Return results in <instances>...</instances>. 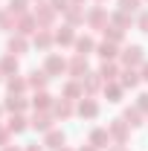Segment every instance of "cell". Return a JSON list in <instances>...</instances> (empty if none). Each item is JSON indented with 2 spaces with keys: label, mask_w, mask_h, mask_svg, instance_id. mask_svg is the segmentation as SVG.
<instances>
[{
  "label": "cell",
  "mask_w": 148,
  "mask_h": 151,
  "mask_svg": "<svg viewBox=\"0 0 148 151\" xmlns=\"http://www.w3.org/2000/svg\"><path fill=\"white\" fill-rule=\"evenodd\" d=\"M128 128H131V125L125 122V119H113V125L108 128V131H111V137L119 142V145H122V142L128 139Z\"/></svg>",
  "instance_id": "7a4b0ae2"
},
{
  "label": "cell",
  "mask_w": 148,
  "mask_h": 151,
  "mask_svg": "<svg viewBox=\"0 0 148 151\" xmlns=\"http://www.w3.org/2000/svg\"><path fill=\"white\" fill-rule=\"evenodd\" d=\"M113 23H116L119 29H125V26H131V18H128V12H116V15H113Z\"/></svg>",
  "instance_id": "1f68e13d"
},
{
  "label": "cell",
  "mask_w": 148,
  "mask_h": 151,
  "mask_svg": "<svg viewBox=\"0 0 148 151\" xmlns=\"http://www.w3.org/2000/svg\"><path fill=\"white\" fill-rule=\"evenodd\" d=\"M55 41H58V44H75L73 29H70V26H61V29L55 32Z\"/></svg>",
  "instance_id": "ffe728a7"
},
{
  "label": "cell",
  "mask_w": 148,
  "mask_h": 151,
  "mask_svg": "<svg viewBox=\"0 0 148 151\" xmlns=\"http://www.w3.org/2000/svg\"><path fill=\"white\" fill-rule=\"evenodd\" d=\"M61 151H70V148H61Z\"/></svg>",
  "instance_id": "bcb514c9"
},
{
  "label": "cell",
  "mask_w": 148,
  "mask_h": 151,
  "mask_svg": "<svg viewBox=\"0 0 148 151\" xmlns=\"http://www.w3.org/2000/svg\"><path fill=\"white\" fill-rule=\"evenodd\" d=\"M23 90H26V78L12 76V78H9V93H23Z\"/></svg>",
  "instance_id": "d4e9b609"
},
{
  "label": "cell",
  "mask_w": 148,
  "mask_h": 151,
  "mask_svg": "<svg viewBox=\"0 0 148 151\" xmlns=\"http://www.w3.org/2000/svg\"><path fill=\"white\" fill-rule=\"evenodd\" d=\"M75 50H78V55H87V52H90L93 50V38H75Z\"/></svg>",
  "instance_id": "cb8c5ba5"
},
{
  "label": "cell",
  "mask_w": 148,
  "mask_h": 151,
  "mask_svg": "<svg viewBox=\"0 0 148 151\" xmlns=\"http://www.w3.org/2000/svg\"><path fill=\"white\" fill-rule=\"evenodd\" d=\"M139 78H142V81H148V64H142V73H139Z\"/></svg>",
  "instance_id": "ab89813d"
},
{
  "label": "cell",
  "mask_w": 148,
  "mask_h": 151,
  "mask_svg": "<svg viewBox=\"0 0 148 151\" xmlns=\"http://www.w3.org/2000/svg\"><path fill=\"white\" fill-rule=\"evenodd\" d=\"M99 81H102V76H99V73H87L84 78H81L84 93H96V90H99Z\"/></svg>",
  "instance_id": "7c38bea8"
},
{
  "label": "cell",
  "mask_w": 148,
  "mask_h": 151,
  "mask_svg": "<svg viewBox=\"0 0 148 151\" xmlns=\"http://www.w3.org/2000/svg\"><path fill=\"white\" fill-rule=\"evenodd\" d=\"M35 26H38V20H35V15H20V20H18V29L20 35H29V32H35Z\"/></svg>",
  "instance_id": "8992f818"
},
{
  "label": "cell",
  "mask_w": 148,
  "mask_h": 151,
  "mask_svg": "<svg viewBox=\"0 0 148 151\" xmlns=\"http://www.w3.org/2000/svg\"><path fill=\"white\" fill-rule=\"evenodd\" d=\"M99 76H102V81H113V78H116V64H113V61H105V64L99 67Z\"/></svg>",
  "instance_id": "9a60e30c"
},
{
  "label": "cell",
  "mask_w": 148,
  "mask_h": 151,
  "mask_svg": "<svg viewBox=\"0 0 148 151\" xmlns=\"http://www.w3.org/2000/svg\"><path fill=\"white\" fill-rule=\"evenodd\" d=\"M78 113L87 116V119H96V116H99V105H96L93 99H84V96H81V102H78Z\"/></svg>",
  "instance_id": "5b68a950"
},
{
  "label": "cell",
  "mask_w": 148,
  "mask_h": 151,
  "mask_svg": "<svg viewBox=\"0 0 148 151\" xmlns=\"http://www.w3.org/2000/svg\"><path fill=\"white\" fill-rule=\"evenodd\" d=\"M23 151H44V148H41V145H26Z\"/></svg>",
  "instance_id": "60d3db41"
},
{
  "label": "cell",
  "mask_w": 148,
  "mask_h": 151,
  "mask_svg": "<svg viewBox=\"0 0 148 151\" xmlns=\"http://www.w3.org/2000/svg\"><path fill=\"white\" fill-rule=\"evenodd\" d=\"M47 78H50V76H47V70H41V73H38V70H32V73H29V78H26V84H29V87H35V90H44V87H47Z\"/></svg>",
  "instance_id": "52a82bcc"
},
{
  "label": "cell",
  "mask_w": 148,
  "mask_h": 151,
  "mask_svg": "<svg viewBox=\"0 0 148 151\" xmlns=\"http://www.w3.org/2000/svg\"><path fill=\"white\" fill-rule=\"evenodd\" d=\"M70 73H73L75 78H84V76H87V58H84V55H75L73 61H70Z\"/></svg>",
  "instance_id": "9c48e42d"
},
{
  "label": "cell",
  "mask_w": 148,
  "mask_h": 151,
  "mask_svg": "<svg viewBox=\"0 0 148 151\" xmlns=\"http://www.w3.org/2000/svg\"><path fill=\"white\" fill-rule=\"evenodd\" d=\"M44 70H47V76H58L67 70V61L61 55H55V52H50V58H47V64H44Z\"/></svg>",
  "instance_id": "6da1fadb"
},
{
  "label": "cell",
  "mask_w": 148,
  "mask_h": 151,
  "mask_svg": "<svg viewBox=\"0 0 148 151\" xmlns=\"http://www.w3.org/2000/svg\"><path fill=\"white\" fill-rule=\"evenodd\" d=\"M81 151H96V148H93V145H84V148H81Z\"/></svg>",
  "instance_id": "b9f144b4"
},
{
  "label": "cell",
  "mask_w": 148,
  "mask_h": 151,
  "mask_svg": "<svg viewBox=\"0 0 148 151\" xmlns=\"http://www.w3.org/2000/svg\"><path fill=\"white\" fill-rule=\"evenodd\" d=\"M137 84H139V73L128 67V70L122 73V87H137Z\"/></svg>",
  "instance_id": "44dd1931"
},
{
  "label": "cell",
  "mask_w": 148,
  "mask_h": 151,
  "mask_svg": "<svg viewBox=\"0 0 148 151\" xmlns=\"http://www.w3.org/2000/svg\"><path fill=\"white\" fill-rule=\"evenodd\" d=\"M137 108H139L142 113H148V93H142V96H139V102H137Z\"/></svg>",
  "instance_id": "8d00e7d4"
},
{
  "label": "cell",
  "mask_w": 148,
  "mask_h": 151,
  "mask_svg": "<svg viewBox=\"0 0 148 151\" xmlns=\"http://www.w3.org/2000/svg\"><path fill=\"white\" fill-rule=\"evenodd\" d=\"M6 128H9L12 134H20L23 128H26V119H23V113H15V116L9 119V125H6Z\"/></svg>",
  "instance_id": "ac0fdd59"
},
{
  "label": "cell",
  "mask_w": 148,
  "mask_h": 151,
  "mask_svg": "<svg viewBox=\"0 0 148 151\" xmlns=\"http://www.w3.org/2000/svg\"><path fill=\"white\" fill-rule=\"evenodd\" d=\"M90 145L93 148H105V145H111V131L108 128H96L90 134Z\"/></svg>",
  "instance_id": "3957f363"
},
{
  "label": "cell",
  "mask_w": 148,
  "mask_h": 151,
  "mask_svg": "<svg viewBox=\"0 0 148 151\" xmlns=\"http://www.w3.org/2000/svg\"><path fill=\"white\" fill-rule=\"evenodd\" d=\"M9 128H0V145H3V148H6V142H9Z\"/></svg>",
  "instance_id": "74e56055"
},
{
  "label": "cell",
  "mask_w": 148,
  "mask_h": 151,
  "mask_svg": "<svg viewBox=\"0 0 148 151\" xmlns=\"http://www.w3.org/2000/svg\"><path fill=\"white\" fill-rule=\"evenodd\" d=\"M32 128H35V131H52V119H50L47 113H35V116H32Z\"/></svg>",
  "instance_id": "4fadbf2b"
},
{
  "label": "cell",
  "mask_w": 148,
  "mask_h": 151,
  "mask_svg": "<svg viewBox=\"0 0 148 151\" xmlns=\"http://www.w3.org/2000/svg\"><path fill=\"white\" fill-rule=\"evenodd\" d=\"M122 61H125V64H142V47H137V44H134V47H125V50H122Z\"/></svg>",
  "instance_id": "277c9868"
},
{
  "label": "cell",
  "mask_w": 148,
  "mask_h": 151,
  "mask_svg": "<svg viewBox=\"0 0 148 151\" xmlns=\"http://www.w3.org/2000/svg\"><path fill=\"white\" fill-rule=\"evenodd\" d=\"M0 70H3L6 76H15V73H18V58H15V55H6L3 61H0Z\"/></svg>",
  "instance_id": "2e32d148"
},
{
  "label": "cell",
  "mask_w": 148,
  "mask_h": 151,
  "mask_svg": "<svg viewBox=\"0 0 148 151\" xmlns=\"http://www.w3.org/2000/svg\"><path fill=\"white\" fill-rule=\"evenodd\" d=\"M67 18H70V23H78V20L84 18V12H81V9H73V6H70V9H67Z\"/></svg>",
  "instance_id": "836d02e7"
},
{
  "label": "cell",
  "mask_w": 148,
  "mask_h": 151,
  "mask_svg": "<svg viewBox=\"0 0 148 151\" xmlns=\"http://www.w3.org/2000/svg\"><path fill=\"white\" fill-rule=\"evenodd\" d=\"M87 20H90V26H102V23H105V12H102V9H93L90 15H87ZM102 29H105V26H102Z\"/></svg>",
  "instance_id": "f546056e"
},
{
  "label": "cell",
  "mask_w": 148,
  "mask_h": 151,
  "mask_svg": "<svg viewBox=\"0 0 148 151\" xmlns=\"http://www.w3.org/2000/svg\"><path fill=\"white\" fill-rule=\"evenodd\" d=\"M139 108H128V111H125V122H128L131 128H137V125H139Z\"/></svg>",
  "instance_id": "4316f807"
},
{
  "label": "cell",
  "mask_w": 148,
  "mask_h": 151,
  "mask_svg": "<svg viewBox=\"0 0 148 151\" xmlns=\"http://www.w3.org/2000/svg\"><path fill=\"white\" fill-rule=\"evenodd\" d=\"M50 6H52L55 12H67V9H70V0H50Z\"/></svg>",
  "instance_id": "e575fe53"
},
{
  "label": "cell",
  "mask_w": 148,
  "mask_h": 151,
  "mask_svg": "<svg viewBox=\"0 0 148 151\" xmlns=\"http://www.w3.org/2000/svg\"><path fill=\"white\" fill-rule=\"evenodd\" d=\"M23 9H26V0H9V12L23 15Z\"/></svg>",
  "instance_id": "d6a6232c"
},
{
  "label": "cell",
  "mask_w": 148,
  "mask_h": 151,
  "mask_svg": "<svg viewBox=\"0 0 148 151\" xmlns=\"http://www.w3.org/2000/svg\"><path fill=\"white\" fill-rule=\"evenodd\" d=\"M139 29H142V32H148V12H142V15H139Z\"/></svg>",
  "instance_id": "f35d334b"
},
{
  "label": "cell",
  "mask_w": 148,
  "mask_h": 151,
  "mask_svg": "<svg viewBox=\"0 0 148 151\" xmlns=\"http://www.w3.org/2000/svg\"><path fill=\"white\" fill-rule=\"evenodd\" d=\"M81 90H84V87H81V84H75V81H70V84H67V87H64V96H67V99H70V102H73L75 96H81Z\"/></svg>",
  "instance_id": "4dcf8cb0"
},
{
  "label": "cell",
  "mask_w": 148,
  "mask_h": 151,
  "mask_svg": "<svg viewBox=\"0 0 148 151\" xmlns=\"http://www.w3.org/2000/svg\"><path fill=\"white\" fill-rule=\"evenodd\" d=\"M119 6H122V12H134L139 6V0H119Z\"/></svg>",
  "instance_id": "d590c367"
},
{
  "label": "cell",
  "mask_w": 148,
  "mask_h": 151,
  "mask_svg": "<svg viewBox=\"0 0 148 151\" xmlns=\"http://www.w3.org/2000/svg\"><path fill=\"white\" fill-rule=\"evenodd\" d=\"M15 26V12H0V29H12Z\"/></svg>",
  "instance_id": "f1b7e54d"
},
{
  "label": "cell",
  "mask_w": 148,
  "mask_h": 151,
  "mask_svg": "<svg viewBox=\"0 0 148 151\" xmlns=\"http://www.w3.org/2000/svg\"><path fill=\"white\" fill-rule=\"evenodd\" d=\"M52 111H55V116H73V105H70V99H61V102H52Z\"/></svg>",
  "instance_id": "5bb4252c"
},
{
  "label": "cell",
  "mask_w": 148,
  "mask_h": 151,
  "mask_svg": "<svg viewBox=\"0 0 148 151\" xmlns=\"http://www.w3.org/2000/svg\"><path fill=\"white\" fill-rule=\"evenodd\" d=\"M52 41H55V38L50 35V32L38 29V35H35V44H38V50H50V47H52Z\"/></svg>",
  "instance_id": "e0dca14e"
},
{
  "label": "cell",
  "mask_w": 148,
  "mask_h": 151,
  "mask_svg": "<svg viewBox=\"0 0 148 151\" xmlns=\"http://www.w3.org/2000/svg\"><path fill=\"white\" fill-rule=\"evenodd\" d=\"M3 151H20V148H9V145H6V148H3Z\"/></svg>",
  "instance_id": "ee69618b"
},
{
  "label": "cell",
  "mask_w": 148,
  "mask_h": 151,
  "mask_svg": "<svg viewBox=\"0 0 148 151\" xmlns=\"http://www.w3.org/2000/svg\"><path fill=\"white\" fill-rule=\"evenodd\" d=\"M105 96H108V102H119V96H122V87L111 81V84L105 87Z\"/></svg>",
  "instance_id": "83f0119b"
},
{
  "label": "cell",
  "mask_w": 148,
  "mask_h": 151,
  "mask_svg": "<svg viewBox=\"0 0 148 151\" xmlns=\"http://www.w3.org/2000/svg\"><path fill=\"white\" fill-rule=\"evenodd\" d=\"M113 151H125V145H116V148H113Z\"/></svg>",
  "instance_id": "7bdbcfd3"
},
{
  "label": "cell",
  "mask_w": 148,
  "mask_h": 151,
  "mask_svg": "<svg viewBox=\"0 0 148 151\" xmlns=\"http://www.w3.org/2000/svg\"><path fill=\"white\" fill-rule=\"evenodd\" d=\"M52 15H55V9H52L50 3H41L35 9V20L38 23H52Z\"/></svg>",
  "instance_id": "8fae6325"
},
{
  "label": "cell",
  "mask_w": 148,
  "mask_h": 151,
  "mask_svg": "<svg viewBox=\"0 0 148 151\" xmlns=\"http://www.w3.org/2000/svg\"><path fill=\"white\" fill-rule=\"evenodd\" d=\"M78 3H81V0H73V6H78Z\"/></svg>",
  "instance_id": "f6af8a7d"
},
{
  "label": "cell",
  "mask_w": 148,
  "mask_h": 151,
  "mask_svg": "<svg viewBox=\"0 0 148 151\" xmlns=\"http://www.w3.org/2000/svg\"><path fill=\"white\" fill-rule=\"evenodd\" d=\"M44 145H47V148L61 151V148H64V131H47V139H44Z\"/></svg>",
  "instance_id": "30bf717a"
},
{
  "label": "cell",
  "mask_w": 148,
  "mask_h": 151,
  "mask_svg": "<svg viewBox=\"0 0 148 151\" xmlns=\"http://www.w3.org/2000/svg\"><path fill=\"white\" fill-rule=\"evenodd\" d=\"M99 55L105 58V61H113V58H116V44H111V41L99 44Z\"/></svg>",
  "instance_id": "d6986e66"
},
{
  "label": "cell",
  "mask_w": 148,
  "mask_h": 151,
  "mask_svg": "<svg viewBox=\"0 0 148 151\" xmlns=\"http://www.w3.org/2000/svg\"><path fill=\"white\" fill-rule=\"evenodd\" d=\"M105 41L119 44V41H122V29H119V26H105Z\"/></svg>",
  "instance_id": "484cf974"
},
{
  "label": "cell",
  "mask_w": 148,
  "mask_h": 151,
  "mask_svg": "<svg viewBox=\"0 0 148 151\" xmlns=\"http://www.w3.org/2000/svg\"><path fill=\"white\" fill-rule=\"evenodd\" d=\"M0 73H3V70H0Z\"/></svg>",
  "instance_id": "7dc6e473"
},
{
  "label": "cell",
  "mask_w": 148,
  "mask_h": 151,
  "mask_svg": "<svg viewBox=\"0 0 148 151\" xmlns=\"http://www.w3.org/2000/svg\"><path fill=\"white\" fill-rule=\"evenodd\" d=\"M9 50H12V55H23V52H26V41H23V35L12 38V41H9Z\"/></svg>",
  "instance_id": "7402d4cb"
},
{
  "label": "cell",
  "mask_w": 148,
  "mask_h": 151,
  "mask_svg": "<svg viewBox=\"0 0 148 151\" xmlns=\"http://www.w3.org/2000/svg\"><path fill=\"white\" fill-rule=\"evenodd\" d=\"M32 105H35V108H41V111H47V108H52V96L41 90V93H35V102H32Z\"/></svg>",
  "instance_id": "603a6c76"
},
{
  "label": "cell",
  "mask_w": 148,
  "mask_h": 151,
  "mask_svg": "<svg viewBox=\"0 0 148 151\" xmlns=\"http://www.w3.org/2000/svg\"><path fill=\"white\" fill-rule=\"evenodd\" d=\"M6 111H12V113H23L26 111V99L20 93H12L9 99H6Z\"/></svg>",
  "instance_id": "ba28073f"
}]
</instances>
